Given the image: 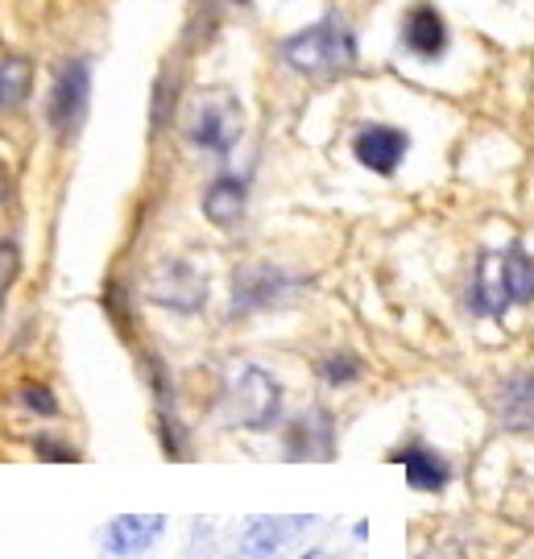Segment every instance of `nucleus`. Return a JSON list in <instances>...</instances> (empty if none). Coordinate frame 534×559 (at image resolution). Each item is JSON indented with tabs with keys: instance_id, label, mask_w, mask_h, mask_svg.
<instances>
[{
	"instance_id": "dca6fc26",
	"label": "nucleus",
	"mask_w": 534,
	"mask_h": 559,
	"mask_svg": "<svg viewBox=\"0 0 534 559\" xmlns=\"http://www.w3.org/2000/svg\"><path fill=\"white\" fill-rule=\"evenodd\" d=\"M319 378L332 381V385H348V381L360 378V360L340 353V357H323L319 360Z\"/></svg>"
},
{
	"instance_id": "a211bd4d",
	"label": "nucleus",
	"mask_w": 534,
	"mask_h": 559,
	"mask_svg": "<svg viewBox=\"0 0 534 559\" xmlns=\"http://www.w3.org/2000/svg\"><path fill=\"white\" fill-rule=\"evenodd\" d=\"M17 278V245H9V240H0V299L9 295V286Z\"/></svg>"
},
{
	"instance_id": "7ed1b4c3",
	"label": "nucleus",
	"mask_w": 534,
	"mask_h": 559,
	"mask_svg": "<svg viewBox=\"0 0 534 559\" xmlns=\"http://www.w3.org/2000/svg\"><path fill=\"white\" fill-rule=\"evenodd\" d=\"M282 419V385L261 365H240L228 385V423L245 431H270Z\"/></svg>"
},
{
	"instance_id": "aec40b11",
	"label": "nucleus",
	"mask_w": 534,
	"mask_h": 559,
	"mask_svg": "<svg viewBox=\"0 0 534 559\" xmlns=\"http://www.w3.org/2000/svg\"><path fill=\"white\" fill-rule=\"evenodd\" d=\"M0 200H4V179H0Z\"/></svg>"
},
{
	"instance_id": "423d86ee",
	"label": "nucleus",
	"mask_w": 534,
	"mask_h": 559,
	"mask_svg": "<svg viewBox=\"0 0 534 559\" xmlns=\"http://www.w3.org/2000/svg\"><path fill=\"white\" fill-rule=\"evenodd\" d=\"M298 290V278L282 274L274 265H245L233 282V311H261L277 307Z\"/></svg>"
},
{
	"instance_id": "0eeeda50",
	"label": "nucleus",
	"mask_w": 534,
	"mask_h": 559,
	"mask_svg": "<svg viewBox=\"0 0 534 559\" xmlns=\"http://www.w3.org/2000/svg\"><path fill=\"white\" fill-rule=\"evenodd\" d=\"M87 96H92V71L87 62H67L55 80V92H50V124L59 129L62 138L75 133V124L87 112Z\"/></svg>"
},
{
	"instance_id": "9b49d317",
	"label": "nucleus",
	"mask_w": 534,
	"mask_h": 559,
	"mask_svg": "<svg viewBox=\"0 0 534 559\" xmlns=\"http://www.w3.org/2000/svg\"><path fill=\"white\" fill-rule=\"evenodd\" d=\"M307 522L311 519H253L245 539H240V551H245V559H277L282 547L295 539Z\"/></svg>"
},
{
	"instance_id": "20e7f679",
	"label": "nucleus",
	"mask_w": 534,
	"mask_h": 559,
	"mask_svg": "<svg viewBox=\"0 0 534 559\" xmlns=\"http://www.w3.org/2000/svg\"><path fill=\"white\" fill-rule=\"evenodd\" d=\"M240 129H245V117H240V100L233 92H203L187 120L191 145L207 150V154H228L240 141Z\"/></svg>"
},
{
	"instance_id": "f03ea898",
	"label": "nucleus",
	"mask_w": 534,
	"mask_h": 559,
	"mask_svg": "<svg viewBox=\"0 0 534 559\" xmlns=\"http://www.w3.org/2000/svg\"><path fill=\"white\" fill-rule=\"evenodd\" d=\"M282 59L290 71L307 75V80L344 75L356 62V38L340 21H319V25H307L295 38L282 41Z\"/></svg>"
},
{
	"instance_id": "1a4fd4ad",
	"label": "nucleus",
	"mask_w": 534,
	"mask_h": 559,
	"mask_svg": "<svg viewBox=\"0 0 534 559\" xmlns=\"http://www.w3.org/2000/svg\"><path fill=\"white\" fill-rule=\"evenodd\" d=\"M162 531H166V519H162V514H120V519H112L108 531H104V551L112 559L145 556V551L162 539Z\"/></svg>"
},
{
	"instance_id": "6ab92c4d",
	"label": "nucleus",
	"mask_w": 534,
	"mask_h": 559,
	"mask_svg": "<svg viewBox=\"0 0 534 559\" xmlns=\"http://www.w3.org/2000/svg\"><path fill=\"white\" fill-rule=\"evenodd\" d=\"M34 448H38V456H46V460H80L75 448H62V443H55V440H38Z\"/></svg>"
},
{
	"instance_id": "2eb2a0df",
	"label": "nucleus",
	"mask_w": 534,
	"mask_h": 559,
	"mask_svg": "<svg viewBox=\"0 0 534 559\" xmlns=\"http://www.w3.org/2000/svg\"><path fill=\"white\" fill-rule=\"evenodd\" d=\"M29 87H34V67L21 55L0 59V108L4 112H17L21 104L29 100Z\"/></svg>"
},
{
	"instance_id": "f257e3e1",
	"label": "nucleus",
	"mask_w": 534,
	"mask_h": 559,
	"mask_svg": "<svg viewBox=\"0 0 534 559\" xmlns=\"http://www.w3.org/2000/svg\"><path fill=\"white\" fill-rule=\"evenodd\" d=\"M534 299V261L522 249L506 253H485L476 261L473 286H468V307L485 320L506 316L510 307Z\"/></svg>"
},
{
	"instance_id": "ddd939ff",
	"label": "nucleus",
	"mask_w": 534,
	"mask_h": 559,
	"mask_svg": "<svg viewBox=\"0 0 534 559\" xmlns=\"http://www.w3.org/2000/svg\"><path fill=\"white\" fill-rule=\"evenodd\" d=\"M402 38H406V46H411L415 55L431 59V55H439V50L448 46V25H443V17H439L431 4H415V9L406 13Z\"/></svg>"
},
{
	"instance_id": "39448f33",
	"label": "nucleus",
	"mask_w": 534,
	"mask_h": 559,
	"mask_svg": "<svg viewBox=\"0 0 534 559\" xmlns=\"http://www.w3.org/2000/svg\"><path fill=\"white\" fill-rule=\"evenodd\" d=\"M145 295H150V302L170 307L178 316H195L199 307L207 302V282H203V274L191 261L166 258L154 265V274L145 282Z\"/></svg>"
},
{
	"instance_id": "f3484780",
	"label": "nucleus",
	"mask_w": 534,
	"mask_h": 559,
	"mask_svg": "<svg viewBox=\"0 0 534 559\" xmlns=\"http://www.w3.org/2000/svg\"><path fill=\"white\" fill-rule=\"evenodd\" d=\"M17 399L34 411V415H59V402H55V394L46 390V385H34V381H25L17 390Z\"/></svg>"
},
{
	"instance_id": "6e6552de",
	"label": "nucleus",
	"mask_w": 534,
	"mask_h": 559,
	"mask_svg": "<svg viewBox=\"0 0 534 559\" xmlns=\"http://www.w3.org/2000/svg\"><path fill=\"white\" fill-rule=\"evenodd\" d=\"M406 150H411V138L394 124H365L353 138L356 162L365 170H373V175H394L402 158H406Z\"/></svg>"
},
{
	"instance_id": "9d476101",
	"label": "nucleus",
	"mask_w": 534,
	"mask_h": 559,
	"mask_svg": "<svg viewBox=\"0 0 534 559\" xmlns=\"http://www.w3.org/2000/svg\"><path fill=\"white\" fill-rule=\"evenodd\" d=\"M390 460L406 468V480H411V489H418V493H436V489H443L452 480L448 460L439 456L436 448H427V443H402Z\"/></svg>"
},
{
	"instance_id": "f8f14e48",
	"label": "nucleus",
	"mask_w": 534,
	"mask_h": 559,
	"mask_svg": "<svg viewBox=\"0 0 534 559\" xmlns=\"http://www.w3.org/2000/svg\"><path fill=\"white\" fill-rule=\"evenodd\" d=\"M245 200H249V191H245V182L233 179V175H224L216 179L207 191H203V216L216 224V228H233V224L245 216Z\"/></svg>"
},
{
	"instance_id": "4468645a",
	"label": "nucleus",
	"mask_w": 534,
	"mask_h": 559,
	"mask_svg": "<svg viewBox=\"0 0 534 559\" xmlns=\"http://www.w3.org/2000/svg\"><path fill=\"white\" fill-rule=\"evenodd\" d=\"M497 415L514 431H534V373H518L497 390Z\"/></svg>"
}]
</instances>
